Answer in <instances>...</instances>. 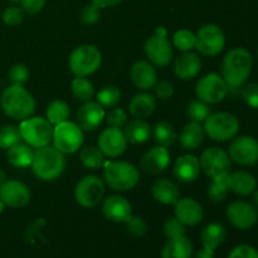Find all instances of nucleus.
Returning a JSON list of instances; mask_svg holds the SVG:
<instances>
[{
    "mask_svg": "<svg viewBox=\"0 0 258 258\" xmlns=\"http://www.w3.org/2000/svg\"><path fill=\"white\" fill-rule=\"evenodd\" d=\"M0 201L10 208H23L30 201V190L24 183L5 180L0 186Z\"/></svg>",
    "mask_w": 258,
    "mask_h": 258,
    "instance_id": "17",
    "label": "nucleus"
},
{
    "mask_svg": "<svg viewBox=\"0 0 258 258\" xmlns=\"http://www.w3.org/2000/svg\"><path fill=\"white\" fill-rule=\"evenodd\" d=\"M103 179L112 190L127 191L135 188L140 180L139 169L127 161L111 160L103 164Z\"/></svg>",
    "mask_w": 258,
    "mask_h": 258,
    "instance_id": "4",
    "label": "nucleus"
},
{
    "mask_svg": "<svg viewBox=\"0 0 258 258\" xmlns=\"http://www.w3.org/2000/svg\"><path fill=\"white\" fill-rule=\"evenodd\" d=\"M227 237V229L221 223H211L202 231L201 242L203 247L216 251L224 242Z\"/></svg>",
    "mask_w": 258,
    "mask_h": 258,
    "instance_id": "32",
    "label": "nucleus"
},
{
    "mask_svg": "<svg viewBox=\"0 0 258 258\" xmlns=\"http://www.w3.org/2000/svg\"><path fill=\"white\" fill-rule=\"evenodd\" d=\"M193 244L185 236L170 238L161 251V258H191Z\"/></svg>",
    "mask_w": 258,
    "mask_h": 258,
    "instance_id": "30",
    "label": "nucleus"
},
{
    "mask_svg": "<svg viewBox=\"0 0 258 258\" xmlns=\"http://www.w3.org/2000/svg\"><path fill=\"white\" fill-rule=\"evenodd\" d=\"M203 128L209 139L224 143L236 138L239 131V121L229 112L211 113L204 121Z\"/></svg>",
    "mask_w": 258,
    "mask_h": 258,
    "instance_id": "7",
    "label": "nucleus"
},
{
    "mask_svg": "<svg viewBox=\"0 0 258 258\" xmlns=\"http://www.w3.org/2000/svg\"><path fill=\"white\" fill-rule=\"evenodd\" d=\"M20 4L25 13L34 15L44 8L45 0H20Z\"/></svg>",
    "mask_w": 258,
    "mask_h": 258,
    "instance_id": "51",
    "label": "nucleus"
},
{
    "mask_svg": "<svg viewBox=\"0 0 258 258\" xmlns=\"http://www.w3.org/2000/svg\"><path fill=\"white\" fill-rule=\"evenodd\" d=\"M257 54H258V52H257Z\"/></svg>",
    "mask_w": 258,
    "mask_h": 258,
    "instance_id": "57",
    "label": "nucleus"
},
{
    "mask_svg": "<svg viewBox=\"0 0 258 258\" xmlns=\"http://www.w3.org/2000/svg\"><path fill=\"white\" fill-rule=\"evenodd\" d=\"M106 121H107V125L110 127L122 128L127 122V113L122 108H112L106 115Z\"/></svg>",
    "mask_w": 258,
    "mask_h": 258,
    "instance_id": "47",
    "label": "nucleus"
},
{
    "mask_svg": "<svg viewBox=\"0 0 258 258\" xmlns=\"http://www.w3.org/2000/svg\"><path fill=\"white\" fill-rule=\"evenodd\" d=\"M228 155L239 165L253 166L258 163V141L252 136H239L232 141Z\"/></svg>",
    "mask_w": 258,
    "mask_h": 258,
    "instance_id": "14",
    "label": "nucleus"
},
{
    "mask_svg": "<svg viewBox=\"0 0 258 258\" xmlns=\"http://www.w3.org/2000/svg\"><path fill=\"white\" fill-rule=\"evenodd\" d=\"M20 136L25 144L34 149L49 145L53 136V125L42 116H30L20 121Z\"/></svg>",
    "mask_w": 258,
    "mask_h": 258,
    "instance_id": "6",
    "label": "nucleus"
},
{
    "mask_svg": "<svg viewBox=\"0 0 258 258\" xmlns=\"http://www.w3.org/2000/svg\"><path fill=\"white\" fill-rule=\"evenodd\" d=\"M151 193L155 201L165 206H174L180 197V191L175 181L168 178L158 179L151 186Z\"/></svg>",
    "mask_w": 258,
    "mask_h": 258,
    "instance_id": "25",
    "label": "nucleus"
},
{
    "mask_svg": "<svg viewBox=\"0 0 258 258\" xmlns=\"http://www.w3.org/2000/svg\"><path fill=\"white\" fill-rule=\"evenodd\" d=\"M227 218L233 227L241 231H247L257 223L258 209L248 202H232L227 208Z\"/></svg>",
    "mask_w": 258,
    "mask_h": 258,
    "instance_id": "15",
    "label": "nucleus"
},
{
    "mask_svg": "<svg viewBox=\"0 0 258 258\" xmlns=\"http://www.w3.org/2000/svg\"><path fill=\"white\" fill-rule=\"evenodd\" d=\"M45 113H47V120L52 125H58V123L68 120L71 113L70 106L64 101L54 100L48 105Z\"/></svg>",
    "mask_w": 258,
    "mask_h": 258,
    "instance_id": "37",
    "label": "nucleus"
},
{
    "mask_svg": "<svg viewBox=\"0 0 258 258\" xmlns=\"http://www.w3.org/2000/svg\"><path fill=\"white\" fill-rule=\"evenodd\" d=\"M186 115H188L189 120L194 121V122H204L209 115H211V107L208 103L203 102L201 100L191 101L189 103L188 108H186Z\"/></svg>",
    "mask_w": 258,
    "mask_h": 258,
    "instance_id": "39",
    "label": "nucleus"
},
{
    "mask_svg": "<svg viewBox=\"0 0 258 258\" xmlns=\"http://www.w3.org/2000/svg\"><path fill=\"white\" fill-rule=\"evenodd\" d=\"M176 139H178V134H176L175 127L173 123L168 121H160L154 127V140L158 145L169 148L175 143Z\"/></svg>",
    "mask_w": 258,
    "mask_h": 258,
    "instance_id": "33",
    "label": "nucleus"
},
{
    "mask_svg": "<svg viewBox=\"0 0 258 258\" xmlns=\"http://www.w3.org/2000/svg\"><path fill=\"white\" fill-rule=\"evenodd\" d=\"M102 63L100 49L92 44H81L72 50L68 59L70 70L76 77H87L93 75Z\"/></svg>",
    "mask_w": 258,
    "mask_h": 258,
    "instance_id": "5",
    "label": "nucleus"
},
{
    "mask_svg": "<svg viewBox=\"0 0 258 258\" xmlns=\"http://www.w3.org/2000/svg\"><path fill=\"white\" fill-rule=\"evenodd\" d=\"M169 164H170V153L168 148L160 145L151 148L140 159V169L151 175L163 173Z\"/></svg>",
    "mask_w": 258,
    "mask_h": 258,
    "instance_id": "18",
    "label": "nucleus"
},
{
    "mask_svg": "<svg viewBox=\"0 0 258 258\" xmlns=\"http://www.w3.org/2000/svg\"><path fill=\"white\" fill-rule=\"evenodd\" d=\"M22 140L19 127L14 125H5L0 127V149L8 150Z\"/></svg>",
    "mask_w": 258,
    "mask_h": 258,
    "instance_id": "41",
    "label": "nucleus"
},
{
    "mask_svg": "<svg viewBox=\"0 0 258 258\" xmlns=\"http://www.w3.org/2000/svg\"><path fill=\"white\" fill-rule=\"evenodd\" d=\"M100 15H101V8H98L95 3H91V4L85 5L82 8L80 13V18H81V22L83 24H95L98 19H100Z\"/></svg>",
    "mask_w": 258,
    "mask_h": 258,
    "instance_id": "46",
    "label": "nucleus"
},
{
    "mask_svg": "<svg viewBox=\"0 0 258 258\" xmlns=\"http://www.w3.org/2000/svg\"><path fill=\"white\" fill-rule=\"evenodd\" d=\"M105 196V183L97 175H86L75 188V198L83 208H95Z\"/></svg>",
    "mask_w": 258,
    "mask_h": 258,
    "instance_id": "10",
    "label": "nucleus"
},
{
    "mask_svg": "<svg viewBox=\"0 0 258 258\" xmlns=\"http://www.w3.org/2000/svg\"><path fill=\"white\" fill-rule=\"evenodd\" d=\"M168 30L164 27L156 28L155 34L146 39L144 49L151 64L158 67H166L173 59V47L166 38Z\"/></svg>",
    "mask_w": 258,
    "mask_h": 258,
    "instance_id": "8",
    "label": "nucleus"
},
{
    "mask_svg": "<svg viewBox=\"0 0 258 258\" xmlns=\"http://www.w3.org/2000/svg\"><path fill=\"white\" fill-rule=\"evenodd\" d=\"M33 173L43 181L55 180L66 168L64 154L60 153L54 146H43L35 149L32 161Z\"/></svg>",
    "mask_w": 258,
    "mask_h": 258,
    "instance_id": "3",
    "label": "nucleus"
},
{
    "mask_svg": "<svg viewBox=\"0 0 258 258\" xmlns=\"http://www.w3.org/2000/svg\"><path fill=\"white\" fill-rule=\"evenodd\" d=\"M71 91H72L75 100L82 103L88 102L95 96V87H93L92 82L86 77L73 78L72 83H71Z\"/></svg>",
    "mask_w": 258,
    "mask_h": 258,
    "instance_id": "34",
    "label": "nucleus"
},
{
    "mask_svg": "<svg viewBox=\"0 0 258 258\" xmlns=\"http://www.w3.org/2000/svg\"><path fill=\"white\" fill-rule=\"evenodd\" d=\"M153 88L155 98L159 100H168L174 95V87L169 81H159Z\"/></svg>",
    "mask_w": 258,
    "mask_h": 258,
    "instance_id": "50",
    "label": "nucleus"
},
{
    "mask_svg": "<svg viewBox=\"0 0 258 258\" xmlns=\"http://www.w3.org/2000/svg\"><path fill=\"white\" fill-rule=\"evenodd\" d=\"M156 108L155 96L148 92H140L131 98L128 111L134 118H148Z\"/></svg>",
    "mask_w": 258,
    "mask_h": 258,
    "instance_id": "27",
    "label": "nucleus"
},
{
    "mask_svg": "<svg viewBox=\"0 0 258 258\" xmlns=\"http://www.w3.org/2000/svg\"><path fill=\"white\" fill-rule=\"evenodd\" d=\"M191 258H214V249L203 247L202 249L197 251L196 253H193Z\"/></svg>",
    "mask_w": 258,
    "mask_h": 258,
    "instance_id": "52",
    "label": "nucleus"
},
{
    "mask_svg": "<svg viewBox=\"0 0 258 258\" xmlns=\"http://www.w3.org/2000/svg\"><path fill=\"white\" fill-rule=\"evenodd\" d=\"M228 86L223 77L217 73H209L204 76L197 82L196 95L198 100L208 103V105H216L222 102L228 93Z\"/></svg>",
    "mask_w": 258,
    "mask_h": 258,
    "instance_id": "11",
    "label": "nucleus"
},
{
    "mask_svg": "<svg viewBox=\"0 0 258 258\" xmlns=\"http://www.w3.org/2000/svg\"><path fill=\"white\" fill-rule=\"evenodd\" d=\"M130 77L134 85L143 91H148L158 82V73L148 60H138L130 70Z\"/></svg>",
    "mask_w": 258,
    "mask_h": 258,
    "instance_id": "23",
    "label": "nucleus"
},
{
    "mask_svg": "<svg viewBox=\"0 0 258 258\" xmlns=\"http://www.w3.org/2000/svg\"><path fill=\"white\" fill-rule=\"evenodd\" d=\"M252 194H253V203L252 204H253V206L258 209V189L257 190H254Z\"/></svg>",
    "mask_w": 258,
    "mask_h": 258,
    "instance_id": "54",
    "label": "nucleus"
},
{
    "mask_svg": "<svg viewBox=\"0 0 258 258\" xmlns=\"http://www.w3.org/2000/svg\"><path fill=\"white\" fill-rule=\"evenodd\" d=\"M202 170L209 178H218L226 176L231 173L232 160L228 153L219 148H209L202 153L201 159Z\"/></svg>",
    "mask_w": 258,
    "mask_h": 258,
    "instance_id": "13",
    "label": "nucleus"
},
{
    "mask_svg": "<svg viewBox=\"0 0 258 258\" xmlns=\"http://www.w3.org/2000/svg\"><path fill=\"white\" fill-rule=\"evenodd\" d=\"M125 223L127 233L133 237H143L148 231V224L141 217L131 216Z\"/></svg>",
    "mask_w": 258,
    "mask_h": 258,
    "instance_id": "44",
    "label": "nucleus"
},
{
    "mask_svg": "<svg viewBox=\"0 0 258 258\" xmlns=\"http://www.w3.org/2000/svg\"><path fill=\"white\" fill-rule=\"evenodd\" d=\"M164 234L166 236V238H176V237H183L185 236L186 232V226H184L178 218L173 217V218H168L164 223L163 227Z\"/></svg>",
    "mask_w": 258,
    "mask_h": 258,
    "instance_id": "43",
    "label": "nucleus"
},
{
    "mask_svg": "<svg viewBox=\"0 0 258 258\" xmlns=\"http://www.w3.org/2000/svg\"><path fill=\"white\" fill-rule=\"evenodd\" d=\"M122 0H92V3H95L98 8L103 9V8H110L115 7V5L120 4Z\"/></svg>",
    "mask_w": 258,
    "mask_h": 258,
    "instance_id": "53",
    "label": "nucleus"
},
{
    "mask_svg": "<svg viewBox=\"0 0 258 258\" xmlns=\"http://www.w3.org/2000/svg\"><path fill=\"white\" fill-rule=\"evenodd\" d=\"M80 159L83 166L91 170H98L103 168L106 161L103 153L96 146H86L85 149H82L80 153Z\"/></svg>",
    "mask_w": 258,
    "mask_h": 258,
    "instance_id": "35",
    "label": "nucleus"
},
{
    "mask_svg": "<svg viewBox=\"0 0 258 258\" xmlns=\"http://www.w3.org/2000/svg\"><path fill=\"white\" fill-rule=\"evenodd\" d=\"M201 171V161L197 156L190 155V154L179 156L173 169L174 176L180 183H191L197 180Z\"/></svg>",
    "mask_w": 258,
    "mask_h": 258,
    "instance_id": "22",
    "label": "nucleus"
},
{
    "mask_svg": "<svg viewBox=\"0 0 258 258\" xmlns=\"http://www.w3.org/2000/svg\"><path fill=\"white\" fill-rule=\"evenodd\" d=\"M106 117L105 108L97 101H88L85 102L77 111L76 120L77 125L85 131H95L102 123Z\"/></svg>",
    "mask_w": 258,
    "mask_h": 258,
    "instance_id": "19",
    "label": "nucleus"
},
{
    "mask_svg": "<svg viewBox=\"0 0 258 258\" xmlns=\"http://www.w3.org/2000/svg\"><path fill=\"white\" fill-rule=\"evenodd\" d=\"M123 135L127 143L139 145L149 140L151 135V127L143 118H134V120L127 121L123 126Z\"/></svg>",
    "mask_w": 258,
    "mask_h": 258,
    "instance_id": "29",
    "label": "nucleus"
},
{
    "mask_svg": "<svg viewBox=\"0 0 258 258\" xmlns=\"http://www.w3.org/2000/svg\"><path fill=\"white\" fill-rule=\"evenodd\" d=\"M24 13L23 8L9 7L3 12L2 19L7 25L14 27V25H19L24 20Z\"/></svg>",
    "mask_w": 258,
    "mask_h": 258,
    "instance_id": "45",
    "label": "nucleus"
},
{
    "mask_svg": "<svg viewBox=\"0 0 258 258\" xmlns=\"http://www.w3.org/2000/svg\"><path fill=\"white\" fill-rule=\"evenodd\" d=\"M83 130L72 121H64L53 127V146L62 154H73L83 144Z\"/></svg>",
    "mask_w": 258,
    "mask_h": 258,
    "instance_id": "9",
    "label": "nucleus"
},
{
    "mask_svg": "<svg viewBox=\"0 0 258 258\" xmlns=\"http://www.w3.org/2000/svg\"><path fill=\"white\" fill-rule=\"evenodd\" d=\"M97 102L102 106L103 108L106 107H115L121 100V91L117 86L108 85L101 88L96 95Z\"/></svg>",
    "mask_w": 258,
    "mask_h": 258,
    "instance_id": "38",
    "label": "nucleus"
},
{
    "mask_svg": "<svg viewBox=\"0 0 258 258\" xmlns=\"http://www.w3.org/2000/svg\"><path fill=\"white\" fill-rule=\"evenodd\" d=\"M9 2H12V3H18V2H20V0H9Z\"/></svg>",
    "mask_w": 258,
    "mask_h": 258,
    "instance_id": "56",
    "label": "nucleus"
},
{
    "mask_svg": "<svg viewBox=\"0 0 258 258\" xmlns=\"http://www.w3.org/2000/svg\"><path fill=\"white\" fill-rule=\"evenodd\" d=\"M33 155H34V151L32 146L25 143H20V141L8 149V160L10 165L15 168H27L32 165Z\"/></svg>",
    "mask_w": 258,
    "mask_h": 258,
    "instance_id": "31",
    "label": "nucleus"
},
{
    "mask_svg": "<svg viewBox=\"0 0 258 258\" xmlns=\"http://www.w3.org/2000/svg\"><path fill=\"white\" fill-rule=\"evenodd\" d=\"M202 70V59L197 53L183 52V54L176 58L174 63V72L176 77L183 81L196 78Z\"/></svg>",
    "mask_w": 258,
    "mask_h": 258,
    "instance_id": "24",
    "label": "nucleus"
},
{
    "mask_svg": "<svg viewBox=\"0 0 258 258\" xmlns=\"http://www.w3.org/2000/svg\"><path fill=\"white\" fill-rule=\"evenodd\" d=\"M126 146H127V140L121 128L108 126L98 136V149L107 158L121 156L125 153Z\"/></svg>",
    "mask_w": 258,
    "mask_h": 258,
    "instance_id": "16",
    "label": "nucleus"
},
{
    "mask_svg": "<svg viewBox=\"0 0 258 258\" xmlns=\"http://www.w3.org/2000/svg\"><path fill=\"white\" fill-rule=\"evenodd\" d=\"M204 135L206 134H204L203 126L199 122L190 121L181 128L180 135H179L181 148L186 151L197 150L203 144Z\"/></svg>",
    "mask_w": 258,
    "mask_h": 258,
    "instance_id": "28",
    "label": "nucleus"
},
{
    "mask_svg": "<svg viewBox=\"0 0 258 258\" xmlns=\"http://www.w3.org/2000/svg\"><path fill=\"white\" fill-rule=\"evenodd\" d=\"M0 107L10 118L23 121L34 113L35 100L32 93L23 86L10 85L3 91Z\"/></svg>",
    "mask_w": 258,
    "mask_h": 258,
    "instance_id": "2",
    "label": "nucleus"
},
{
    "mask_svg": "<svg viewBox=\"0 0 258 258\" xmlns=\"http://www.w3.org/2000/svg\"><path fill=\"white\" fill-rule=\"evenodd\" d=\"M228 258H258V251L249 244H238L232 249Z\"/></svg>",
    "mask_w": 258,
    "mask_h": 258,
    "instance_id": "49",
    "label": "nucleus"
},
{
    "mask_svg": "<svg viewBox=\"0 0 258 258\" xmlns=\"http://www.w3.org/2000/svg\"><path fill=\"white\" fill-rule=\"evenodd\" d=\"M196 49L203 55L214 57L223 50L226 45V35L221 27L216 24H206L196 34Z\"/></svg>",
    "mask_w": 258,
    "mask_h": 258,
    "instance_id": "12",
    "label": "nucleus"
},
{
    "mask_svg": "<svg viewBox=\"0 0 258 258\" xmlns=\"http://www.w3.org/2000/svg\"><path fill=\"white\" fill-rule=\"evenodd\" d=\"M5 180H7V175H5L4 171H3L2 169H0V186H2L3 184L5 183Z\"/></svg>",
    "mask_w": 258,
    "mask_h": 258,
    "instance_id": "55",
    "label": "nucleus"
},
{
    "mask_svg": "<svg viewBox=\"0 0 258 258\" xmlns=\"http://www.w3.org/2000/svg\"><path fill=\"white\" fill-rule=\"evenodd\" d=\"M174 213L175 218H178L186 227L197 226L204 217L203 207L193 198H179L174 204Z\"/></svg>",
    "mask_w": 258,
    "mask_h": 258,
    "instance_id": "20",
    "label": "nucleus"
},
{
    "mask_svg": "<svg viewBox=\"0 0 258 258\" xmlns=\"http://www.w3.org/2000/svg\"><path fill=\"white\" fill-rule=\"evenodd\" d=\"M252 54L246 48H234L229 50L222 60V77L226 81L228 90L243 87L252 71Z\"/></svg>",
    "mask_w": 258,
    "mask_h": 258,
    "instance_id": "1",
    "label": "nucleus"
},
{
    "mask_svg": "<svg viewBox=\"0 0 258 258\" xmlns=\"http://www.w3.org/2000/svg\"><path fill=\"white\" fill-rule=\"evenodd\" d=\"M242 97L252 108H258V83H247L242 87Z\"/></svg>",
    "mask_w": 258,
    "mask_h": 258,
    "instance_id": "48",
    "label": "nucleus"
},
{
    "mask_svg": "<svg viewBox=\"0 0 258 258\" xmlns=\"http://www.w3.org/2000/svg\"><path fill=\"white\" fill-rule=\"evenodd\" d=\"M229 191L241 197H247L253 193L257 188V180L252 174L247 171H234L228 175Z\"/></svg>",
    "mask_w": 258,
    "mask_h": 258,
    "instance_id": "26",
    "label": "nucleus"
},
{
    "mask_svg": "<svg viewBox=\"0 0 258 258\" xmlns=\"http://www.w3.org/2000/svg\"><path fill=\"white\" fill-rule=\"evenodd\" d=\"M8 77H9L12 85L24 86L28 82V80H29V70L23 63H17V64L10 67Z\"/></svg>",
    "mask_w": 258,
    "mask_h": 258,
    "instance_id": "42",
    "label": "nucleus"
},
{
    "mask_svg": "<svg viewBox=\"0 0 258 258\" xmlns=\"http://www.w3.org/2000/svg\"><path fill=\"white\" fill-rule=\"evenodd\" d=\"M102 214L106 219L115 223H125L133 216L130 202L121 196H111L102 203Z\"/></svg>",
    "mask_w": 258,
    "mask_h": 258,
    "instance_id": "21",
    "label": "nucleus"
},
{
    "mask_svg": "<svg viewBox=\"0 0 258 258\" xmlns=\"http://www.w3.org/2000/svg\"><path fill=\"white\" fill-rule=\"evenodd\" d=\"M228 175L212 179V183L207 189V196H208L209 201L213 203H222L227 198V194L229 191Z\"/></svg>",
    "mask_w": 258,
    "mask_h": 258,
    "instance_id": "36",
    "label": "nucleus"
},
{
    "mask_svg": "<svg viewBox=\"0 0 258 258\" xmlns=\"http://www.w3.org/2000/svg\"><path fill=\"white\" fill-rule=\"evenodd\" d=\"M173 43L175 48H178L181 52H189V50H193L196 48L197 37L191 30L180 29L174 34Z\"/></svg>",
    "mask_w": 258,
    "mask_h": 258,
    "instance_id": "40",
    "label": "nucleus"
}]
</instances>
